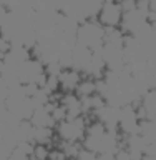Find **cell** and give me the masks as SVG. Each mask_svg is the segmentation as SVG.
Returning <instances> with one entry per match:
<instances>
[{
  "instance_id": "cell-1",
  "label": "cell",
  "mask_w": 156,
  "mask_h": 160,
  "mask_svg": "<svg viewBox=\"0 0 156 160\" xmlns=\"http://www.w3.org/2000/svg\"><path fill=\"white\" fill-rule=\"evenodd\" d=\"M123 12L116 0H105L98 8L97 22L103 28H118L121 25Z\"/></svg>"
},
{
  "instance_id": "cell-2",
  "label": "cell",
  "mask_w": 156,
  "mask_h": 160,
  "mask_svg": "<svg viewBox=\"0 0 156 160\" xmlns=\"http://www.w3.org/2000/svg\"><path fill=\"white\" fill-rule=\"evenodd\" d=\"M83 78V75L75 68H62V72L58 73V85H60V92L68 93L77 90L80 80Z\"/></svg>"
},
{
  "instance_id": "cell-3",
  "label": "cell",
  "mask_w": 156,
  "mask_h": 160,
  "mask_svg": "<svg viewBox=\"0 0 156 160\" xmlns=\"http://www.w3.org/2000/svg\"><path fill=\"white\" fill-rule=\"evenodd\" d=\"M30 142H32V143H42V145H47V147L52 148V145H53V128L33 127Z\"/></svg>"
},
{
  "instance_id": "cell-4",
  "label": "cell",
  "mask_w": 156,
  "mask_h": 160,
  "mask_svg": "<svg viewBox=\"0 0 156 160\" xmlns=\"http://www.w3.org/2000/svg\"><path fill=\"white\" fill-rule=\"evenodd\" d=\"M93 93H97V80L92 77H83L80 80L77 90H75V95L78 98H85V97H92Z\"/></svg>"
},
{
  "instance_id": "cell-5",
  "label": "cell",
  "mask_w": 156,
  "mask_h": 160,
  "mask_svg": "<svg viewBox=\"0 0 156 160\" xmlns=\"http://www.w3.org/2000/svg\"><path fill=\"white\" fill-rule=\"evenodd\" d=\"M105 133H106V127H105L102 122H98V120L90 122L87 125V128H85V135H87V137H92L95 140H102Z\"/></svg>"
},
{
  "instance_id": "cell-6",
  "label": "cell",
  "mask_w": 156,
  "mask_h": 160,
  "mask_svg": "<svg viewBox=\"0 0 156 160\" xmlns=\"http://www.w3.org/2000/svg\"><path fill=\"white\" fill-rule=\"evenodd\" d=\"M48 153H50V147L42 143H33L30 160H48Z\"/></svg>"
},
{
  "instance_id": "cell-7",
  "label": "cell",
  "mask_w": 156,
  "mask_h": 160,
  "mask_svg": "<svg viewBox=\"0 0 156 160\" xmlns=\"http://www.w3.org/2000/svg\"><path fill=\"white\" fill-rule=\"evenodd\" d=\"M50 117H52V120L55 123L63 122V120H67V108H65L63 105H60V103H55L52 112H50Z\"/></svg>"
},
{
  "instance_id": "cell-8",
  "label": "cell",
  "mask_w": 156,
  "mask_h": 160,
  "mask_svg": "<svg viewBox=\"0 0 156 160\" xmlns=\"http://www.w3.org/2000/svg\"><path fill=\"white\" fill-rule=\"evenodd\" d=\"M144 20H146V23L151 28H156V8H149V12L146 13Z\"/></svg>"
},
{
  "instance_id": "cell-9",
  "label": "cell",
  "mask_w": 156,
  "mask_h": 160,
  "mask_svg": "<svg viewBox=\"0 0 156 160\" xmlns=\"http://www.w3.org/2000/svg\"><path fill=\"white\" fill-rule=\"evenodd\" d=\"M77 160H97V153H93V152H90V150L82 148V152L78 153Z\"/></svg>"
}]
</instances>
